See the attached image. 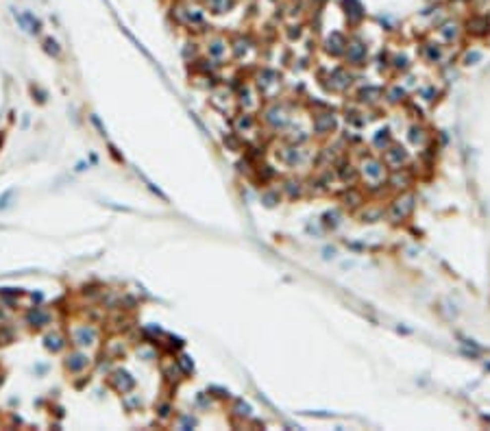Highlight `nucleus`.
Here are the masks:
<instances>
[{"label":"nucleus","mask_w":490,"mask_h":431,"mask_svg":"<svg viewBox=\"0 0 490 431\" xmlns=\"http://www.w3.org/2000/svg\"><path fill=\"white\" fill-rule=\"evenodd\" d=\"M70 340H72V344L79 346V348L92 346L98 340V331L92 325H76V327H72V331H70Z\"/></svg>","instance_id":"1"},{"label":"nucleus","mask_w":490,"mask_h":431,"mask_svg":"<svg viewBox=\"0 0 490 431\" xmlns=\"http://www.w3.org/2000/svg\"><path fill=\"white\" fill-rule=\"evenodd\" d=\"M87 366H90V357H87V353L83 351H70L68 357H65V370L72 375H79L83 373V370H87Z\"/></svg>","instance_id":"2"},{"label":"nucleus","mask_w":490,"mask_h":431,"mask_svg":"<svg viewBox=\"0 0 490 431\" xmlns=\"http://www.w3.org/2000/svg\"><path fill=\"white\" fill-rule=\"evenodd\" d=\"M26 320H29L31 327H35V329H42V327L51 325V314H48L46 309H42V307H35V309H31V312H29Z\"/></svg>","instance_id":"3"},{"label":"nucleus","mask_w":490,"mask_h":431,"mask_svg":"<svg viewBox=\"0 0 490 431\" xmlns=\"http://www.w3.org/2000/svg\"><path fill=\"white\" fill-rule=\"evenodd\" d=\"M44 346H46L48 351L57 353V351H61V348H65V337L59 334V331L46 334V337H44Z\"/></svg>","instance_id":"4"},{"label":"nucleus","mask_w":490,"mask_h":431,"mask_svg":"<svg viewBox=\"0 0 490 431\" xmlns=\"http://www.w3.org/2000/svg\"><path fill=\"white\" fill-rule=\"evenodd\" d=\"M46 50L51 52V54H54V57H59V54H61V50H59V46H57V42H53V40H46Z\"/></svg>","instance_id":"5"},{"label":"nucleus","mask_w":490,"mask_h":431,"mask_svg":"<svg viewBox=\"0 0 490 431\" xmlns=\"http://www.w3.org/2000/svg\"><path fill=\"white\" fill-rule=\"evenodd\" d=\"M0 385H2V375H0Z\"/></svg>","instance_id":"6"}]
</instances>
